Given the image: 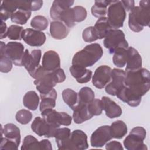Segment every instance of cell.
<instances>
[{"mask_svg": "<svg viewBox=\"0 0 150 150\" xmlns=\"http://www.w3.org/2000/svg\"><path fill=\"white\" fill-rule=\"evenodd\" d=\"M42 117L49 124L59 127L69 126L71 124L72 117L64 112H58L53 108L47 109L41 112Z\"/></svg>", "mask_w": 150, "mask_h": 150, "instance_id": "9c48e42d", "label": "cell"}, {"mask_svg": "<svg viewBox=\"0 0 150 150\" xmlns=\"http://www.w3.org/2000/svg\"><path fill=\"white\" fill-rule=\"evenodd\" d=\"M33 78V83L40 94L48 93L57 84L53 71L45 70L42 66L39 67Z\"/></svg>", "mask_w": 150, "mask_h": 150, "instance_id": "277c9868", "label": "cell"}, {"mask_svg": "<svg viewBox=\"0 0 150 150\" xmlns=\"http://www.w3.org/2000/svg\"><path fill=\"white\" fill-rule=\"evenodd\" d=\"M94 28L96 30L99 39L104 38L108 33L111 29H112L108 21L107 17L99 18L96 22Z\"/></svg>", "mask_w": 150, "mask_h": 150, "instance_id": "f546056e", "label": "cell"}, {"mask_svg": "<svg viewBox=\"0 0 150 150\" xmlns=\"http://www.w3.org/2000/svg\"><path fill=\"white\" fill-rule=\"evenodd\" d=\"M50 33L55 39H63L68 35L69 29L62 22L54 21L50 24Z\"/></svg>", "mask_w": 150, "mask_h": 150, "instance_id": "cb8c5ba5", "label": "cell"}, {"mask_svg": "<svg viewBox=\"0 0 150 150\" xmlns=\"http://www.w3.org/2000/svg\"><path fill=\"white\" fill-rule=\"evenodd\" d=\"M82 38L86 42H93L98 39L94 26H89L85 28L82 33Z\"/></svg>", "mask_w": 150, "mask_h": 150, "instance_id": "7bdbcfd3", "label": "cell"}, {"mask_svg": "<svg viewBox=\"0 0 150 150\" xmlns=\"http://www.w3.org/2000/svg\"><path fill=\"white\" fill-rule=\"evenodd\" d=\"M101 100L103 104V108L108 118H115L121 115L122 111L121 107L110 98L104 96Z\"/></svg>", "mask_w": 150, "mask_h": 150, "instance_id": "44dd1931", "label": "cell"}, {"mask_svg": "<svg viewBox=\"0 0 150 150\" xmlns=\"http://www.w3.org/2000/svg\"><path fill=\"white\" fill-rule=\"evenodd\" d=\"M15 118L20 124L25 125L28 124L32 120V114L28 110L22 109L16 112Z\"/></svg>", "mask_w": 150, "mask_h": 150, "instance_id": "b9f144b4", "label": "cell"}, {"mask_svg": "<svg viewBox=\"0 0 150 150\" xmlns=\"http://www.w3.org/2000/svg\"><path fill=\"white\" fill-rule=\"evenodd\" d=\"M125 71L114 68L111 71V79L105 86V92L111 96H116L117 92L125 86Z\"/></svg>", "mask_w": 150, "mask_h": 150, "instance_id": "7c38bea8", "label": "cell"}, {"mask_svg": "<svg viewBox=\"0 0 150 150\" xmlns=\"http://www.w3.org/2000/svg\"><path fill=\"white\" fill-rule=\"evenodd\" d=\"M69 71L71 76L76 79V81L80 84L88 83L91 77L92 71L90 70L86 69V67L77 66L72 65L69 68Z\"/></svg>", "mask_w": 150, "mask_h": 150, "instance_id": "7402d4cb", "label": "cell"}, {"mask_svg": "<svg viewBox=\"0 0 150 150\" xmlns=\"http://www.w3.org/2000/svg\"><path fill=\"white\" fill-rule=\"evenodd\" d=\"M59 21L62 22L67 28H72L75 25L72 8H67L62 13Z\"/></svg>", "mask_w": 150, "mask_h": 150, "instance_id": "ab89813d", "label": "cell"}, {"mask_svg": "<svg viewBox=\"0 0 150 150\" xmlns=\"http://www.w3.org/2000/svg\"><path fill=\"white\" fill-rule=\"evenodd\" d=\"M150 23V8L149 1H141L139 6H135L129 13L128 26L135 32L142 31L144 26Z\"/></svg>", "mask_w": 150, "mask_h": 150, "instance_id": "7a4b0ae2", "label": "cell"}, {"mask_svg": "<svg viewBox=\"0 0 150 150\" xmlns=\"http://www.w3.org/2000/svg\"><path fill=\"white\" fill-rule=\"evenodd\" d=\"M127 49L125 48H118L114 53L112 62L118 67H123L126 64L127 57Z\"/></svg>", "mask_w": 150, "mask_h": 150, "instance_id": "8d00e7d4", "label": "cell"}, {"mask_svg": "<svg viewBox=\"0 0 150 150\" xmlns=\"http://www.w3.org/2000/svg\"><path fill=\"white\" fill-rule=\"evenodd\" d=\"M42 52L40 49H34L31 53L26 49L22 60V66H24L31 77L33 78L38 69L40 66Z\"/></svg>", "mask_w": 150, "mask_h": 150, "instance_id": "30bf717a", "label": "cell"}, {"mask_svg": "<svg viewBox=\"0 0 150 150\" xmlns=\"http://www.w3.org/2000/svg\"><path fill=\"white\" fill-rule=\"evenodd\" d=\"M93 117L88 110V104H79L73 110V119L76 124H81Z\"/></svg>", "mask_w": 150, "mask_h": 150, "instance_id": "d4e9b609", "label": "cell"}, {"mask_svg": "<svg viewBox=\"0 0 150 150\" xmlns=\"http://www.w3.org/2000/svg\"><path fill=\"white\" fill-rule=\"evenodd\" d=\"M0 70L2 73H8L12 68V62L5 54H0Z\"/></svg>", "mask_w": 150, "mask_h": 150, "instance_id": "bcb514c9", "label": "cell"}, {"mask_svg": "<svg viewBox=\"0 0 150 150\" xmlns=\"http://www.w3.org/2000/svg\"><path fill=\"white\" fill-rule=\"evenodd\" d=\"M112 138L121 139L127 133L128 128L126 124L121 121L117 120L112 122L110 126Z\"/></svg>", "mask_w": 150, "mask_h": 150, "instance_id": "d6a6232c", "label": "cell"}, {"mask_svg": "<svg viewBox=\"0 0 150 150\" xmlns=\"http://www.w3.org/2000/svg\"><path fill=\"white\" fill-rule=\"evenodd\" d=\"M90 112L93 116L100 115L103 110V104L101 100L94 99L92 102L88 104Z\"/></svg>", "mask_w": 150, "mask_h": 150, "instance_id": "ee69618b", "label": "cell"}, {"mask_svg": "<svg viewBox=\"0 0 150 150\" xmlns=\"http://www.w3.org/2000/svg\"><path fill=\"white\" fill-rule=\"evenodd\" d=\"M64 102L73 111L79 104L78 93L71 88L64 89L62 91Z\"/></svg>", "mask_w": 150, "mask_h": 150, "instance_id": "4dcf8cb0", "label": "cell"}, {"mask_svg": "<svg viewBox=\"0 0 150 150\" xmlns=\"http://www.w3.org/2000/svg\"><path fill=\"white\" fill-rule=\"evenodd\" d=\"M71 149L84 150L88 148L87 136L86 134L80 129L74 130L70 136Z\"/></svg>", "mask_w": 150, "mask_h": 150, "instance_id": "ac0fdd59", "label": "cell"}, {"mask_svg": "<svg viewBox=\"0 0 150 150\" xmlns=\"http://www.w3.org/2000/svg\"><path fill=\"white\" fill-rule=\"evenodd\" d=\"M146 136L145 129L142 127L132 128L129 134L124 140V145L127 150H147L144 140Z\"/></svg>", "mask_w": 150, "mask_h": 150, "instance_id": "5b68a950", "label": "cell"}, {"mask_svg": "<svg viewBox=\"0 0 150 150\" xmlns=\"http://www.w3.org/2000/svg\"><path fill=\"white\" fill-rule=\"evenodd\" d=\"M18 9L28 11L39 10L43 5V1H16Z\"/></svg>", "mask_w": 150, "mask_h": 150, "instance_id": "836d02e7", "label": "cell"}, {"mask_svg": "<svg viewBox=\"0 0 150 150\" xmlns=\"http://www.w3.org/2000/svg\"><path fill=\"white\" fill-rule=\"evenodd\" d=\"M47 19L42 15H37L33 17L30 21L31 27L37 30L42 31L45 30L48 26Z\"/></svg>", "mask_w": 150, "mask_h": 150, "instance_id": "f35d334b", "label": "cell"}, {"mask_svg": "<svg viewBox=\"0 0 150 150\" xmlns=\"http://www.w3.org/2000/svg\"><path fill=\"white\" fill-rule=\"evenodd\" d=\"M3 134L5 137L19 145L21 142L20 129L16 125L12 123L5 124L3 128Z\"/></svg>", "mask_w": 150, "mask_h": 150, "instance_id": "4316f807", "label": "cell"}, {"mask_svg": "<svg viewBox=\"0 0 150 150\" xmlns=\"http://www.w3.org/2000/svg\"><path fill=\"white\" fill-rule=\"evenodd\" d=\"M112 69L107 65L98 67L92 77V83L94 87L102 89L111 81Z\"/></svg>", "mask_w": 150, "mask_h": 150, "instance_id": "5bb4252c", "label": "cell"}, {"mask_svg": "<svg viewBox=\"0 0 150 150\" xmlns=\"http://www.w3.org/2000/svg\"><path fill=\"white\" fill-rule=\"evenodd\" d=\"M21 150H33L40 149L39 141L31 135H26L23 141L22 145L21 148Z\"/></svg>", "mask_w": 150, "mask_h": 150, "instance_id": "74e56055", "label": "cell"}, {"mask_svg": "<svg viewBox=\"0 0 150 150\" xmlns=\"http://www.w3.org/2000/svg\"><path fill=\"white\" fill-rule=\"evenodd\" d=\"M103 43L104 47L111 54L114 53L118 48L127 49L129 47L125 34L120 29H111L104 38Z\"/></svg>", "mask_w": 150, "mask_h": 150, "instance_id": "ba28073f", "label": "cell"}, {"mask_svg": "<svg viewBox=\"0 0 150 150\" xmlns=\"http://www.w3.org/2000/svg\"><path fill=\"white\" fill-rule=\"evenodd\" d=\"M107 19L113 29L123 26L126 18V11L121 1H112L107 9Z\"/></svg>", "mask_w": 150, "mask_h": 150, "instance_id": "52a82bcc", "label": "cell"}, {"mask_svg": "<svg viewBox=\"0 0 150 150\" xmlns=\"http://www.w3.org/2000/svg\"><path fill=\"white\" fill-rule=\"evenodd\" d=\"M71 132L69 128H59L54 137L59 149H71L70 145Z\"/></svg>", "mask_w": 150, "mask_h": 150, "instance_id": "ffe728a7", "label": "cell"}, {"mask_svg": "<svg viewBox=\"0 0 150 150\" xmlns=\"http://www.w3.org/2000/svg\"><path fill=\"white\" fill-rule=\"evenodd\" d=\"M31 16V11L23 9H17L11 16L12 22L19 24L25 25Z\"/></svg>", "mask_w": 150, "mask_h": 150, "instance_id": "d590c367", "label": "cell"}, {"mask_svg": "<svg viewBox=\"0 0 150 150\" xmlns=\"http://www.w3.org/2000/svg\"><path fill=\"white\" fill-rule=\"evenodd\" d=\"M112 1H96L91 8L92 15L98 19L105 17L107 13V6L110 5Z\"/></svg>", "mask_w": 150, "mask_h": 150, "instance_id": "f1b7e54d", "label": "cell"}, {"mask_svg": "<svg viewBox=\"0 0 150 150\" xmlns=\"http://www.w3.org/2000/svg\"><path fill=\"white\" fill-rule=\"evenodd\" d=\"M22 26L12 25L8 28V37L11 40H21L22 34L23 30Z\"/></svg>", "mask_w": 150, "mask_h": 150, "instance_id": "60d3db41", "label": "cell"}, {"mask_svg": "<svg viewBox=\"0 0 150 150\" xmlns=\"http://www.w3.org/2000/svg\"><path fill=\"white\" fill-rule=\"evenodd\" d=\"M18 9L16 1H4L0 7L1 20L5 21Z\"/></svg>", "mask_w": 150, "mask_h": 150, "instance_id": "83f0119b", "label": "cell"}, {"mask_svg": "<svg viewBox=\"0 0 150 150\" xmlns=\"http://www.w3.org/2000/svg\"><path fill=\"white\" fill-rule=\"evenodd\" d=\"M105 149L107 150H123V147L120 142L112 141L106 144Z\"/></svg>", "mask_w": 150, "mask_h": 150, "instance_id": "681fc988", "label": "cell"}, {"mask_svg": "<svg viewBox=\"0 0 150 150\" xmlns=\"http://www.w3.org/2000/svg\"><path fill=\"white\" fill-rule=\"evenodd\" d=\"M59 128L60 127L48 124L43 117H36L31 124L32 130L39 137H54Z\"/></svg>", "mask_w": 150, "mask_h": 150, "instance_id": "8fae6325", "label": "cell"}, {"mask_svg": "<svg viewBox=\"0 0 150 150\" xmlns=\"http://www.w3.org/2000/svg\"><path fill=\"white\" fill-rule=\"evenodd\" d=\"M8 28H7L6 24L4 21H1V35H0V39L5 38L8 36Z\"/></svg>", "mask_w": 150, "mask_h": 150, "instance_id": "f5cc1de1", "label": "cell"}, {"mask_svg": "<svg viewBox=\"0 0 150 150\" xmlns=\"http://www.w3.org/2000/svg\"><path fill=\"white\" fill-rule=\"evenodd\" d=\"M53 73L54 74V76L57 83H62L66 80V74L64 72V70L62 69L59 68L53 71Z\"/></svg>", "mask_w": 150, "mask_h": 150, "instance_id": "c3c4849f", "label": "cell"}, {"mask_svg": "<svg viewBox=\"0 0 150 150\" xmlns=\"http://www.w3.org/2000/svg\"><path fill=\"white\" fill-rule=\"evenodd\" d=\"M42 67L46 70L53 71L60 68V59L58 53L54 50L46 51L43 56Z\"/></svg>", "mask_w": 150, "mask_h": 150, "instance_id": "e0dca14e", "label": "cell"}, {"mask_svg": "<svg viewBox=\"0 0 150 150\" xmlns=\"http://www.w3.org/2000/svg\"><path fill=\"white\" fill-rule=\"evenodd\" d=\"M112 138L110 126H101L92 133L90 137V144L93 147H102Z\"/></svg>", "mask_w": 150, "mask_h": 150, "instance_id": "4fadbf2b", "label": "cell"}, {"mask_svg": "<svg viewBox=\"0 0 150 150\" xmlns=\"http://www.w3.org/2000/svg\"><path fill=\"white\" fill-rule=\"evenodd\" d=\"M74 4V1L56 0L53 2L50 9V16L54 21H59L63 11L70 8Z\"/></svg>", "mask_w": 150, "mask_h": 150, "instance_id": "603a6c76", "label": "cell"}, {"mask_svg": "<svg viewBox=\"0 0 150 150\" xmlns=\"http://www.w3.org/2000/svg\"><path fill=\"white\" fill-rule=\"evenodd\" d=\"M40 145V149L44 150H52V146L50 142L48 139H42L39 141Z\"/></svg>", "mask_w": 150, "mask_h": 150, "instance_id": "816d5d0a", "label": "cell"}, {"mask_svg": "<svg viewBox=\"0 0 150 150\" xmlns=\"http://www.w3.org/2000/svg\"><path fill=\"white\" fill-rule=\"evenodd\" d=\"M125 11L130 12L135 7L134 1H121Z\"/></svg>", "mask_w": 150, "mask_h": 150, "instance_id": "f907efd6", "label": "cell"}, {"mask_svg": "<svg viewBox=\"0 0 150 150\" xmlns=\"http://www.w3.org/2000/svg\"><path fill=\"white\" fill-rule=\"evenodd\" d=\"M127 50V66L125 71L138 70L142 67V57L137 50L133 47H128Z\"/></svg>", "mask_w": 150, "mask_h": 150, "instance_id": "d6986e66", "label": "cell"}, {"mask_svg": "<svg viewBox=\"0 0 150 150\" xmlns=\"http://www.w3.org/2000/svg\"><path fill=\"white\" fill-rule=\"evenodd\" d=\"M78 96L79 104H88L94 100L95 97L94 91L88 87H82L80 90Z\"/></svg>", "mask_w": 150, "mask_h": 150, "instance_id": "e575fe53", "label": "cell"}, {"mask_svg": "<svg viewBox=\"0 0 150 150\" xmlns=\"http://www.w3.org/2000/svg\"><path fill=\"white\" fill-rule=\"evenodd\" d=\"M39 98L35 91H28L23 97V104L28 109L35 111L38 108Z\"/></svg>", "mask_w": 150, "mask_h": 150, "instance_id": "1f68e13d", "label": "cell"}, {"mask_svg": "<svg viewBox=\"0 0 150 150\" xmlns=\"http://www.w3.org/2000/svg\"><path fill=\"white\" fill-rule=\"evenodd\" d=\"M41 102L40 103L39 110L42 112L47 109L53 108L56 105V100L57 98V92L54 88H53L50 92L45 94H40Z\"/></svg>", "mask_w": 150, "mask_h": 150, "instance_id": "484cf974", "label": "cell"}, {"mask_svg": "<svg viewBox=\"0 0 150 150\" xmlns=\"http://www.w3.org/2000/svg\"><path fill=\"white\" fill-rule=\"evenodd\" d=\"M116 96L131 107H137L141 101V96L125 85L117 93Z\"/></svg>", "mask_w": 150, "mask_h": 150, "instance_id": "2e32d148", "label": "cell"}, {"mask_svg": "<svg viewBox=\"0 0 150 150\" xmlns=\"http://www.w3.org/2000/svg\"><path fill=\"white\" fill-rule=\"evenodd\" d=\"M74 20L76 22H80L86 19L87 15L86 9L81 6H76L72 8Z\"/></svg>", "mask_w": 150, "mask_h": 150, "instance_id": "f6af8a7d", "label": "cell"}, {"mask_svg": "<svg viewBox=\"0 0 150 150\" xmlns=\"http://www.w3.org/2000/svg\"><path fill=\"white\" fill-rule=\"evenodd\" d=\"M125 85L141 97L144 96L150 88V74L145 68L125 71Z\"/></svg>", "mask_w": 150, "mask_h": 150, "instance_id": "6da1fadb", "label": "cell"}, {"mask_svg": "<svg viewBox=\"0 0 150 150\" xmlns=\"http://www.w3.org/2000/svg\"><path fill=\"white\" fill-rule=\"evenodd\" d=\"M19 145L15 142L6 138V137H1V149H9V150H17Z\"/></svg>", "mask_w": 150, "mask_h": 150, "instance_id": "7dc6e473", "label": "cell"}, {"mask_svg": "<svg viewBox=\"0 0 150 150\" xmlns=\"http://www.w3.org/2000/svg\"><path fill=\"white\" fill-rule=\"evenodd\" d=\"M0 54H5L17 66H22V60L25 54L24 46L17 42H9L5 45L1 42Z\"/></svg>", "mask_w": 150, "mask_h": 150, "instance_id": "8992f818", "label": "cell"}, {"mask_svg": "<svg viewBox=\"0 0 150 150\" xmlns=\"http://www.w3.org/2000/svg\"><path fill=\"white\" fill-rule=\"evenodd\" d=\"M103 54V50L100 44L97 43L89 44L74 55L72 65L84 67L92 66L101 58Z\"/></svg>", "mask_w": 150, "mask_h": 150, "instance_id": "3957f363", "label": "cell"}, {"mask_svg": "<svg viewBox=\"0 0 150 150\" xmlns=\"http://www.w3.org/2000/svg\"><path fill=\"white\" fill-rule=\"evenodd\" d=\"M22 39L30 46L39 47L42 46L46 41V35L42 31L32 28H27L23 30Z\"/></svg>", "mask_w": 150, "mask_h": 150, "instance_id": "9a60e30c", "label": "cell"}]
</instances>
